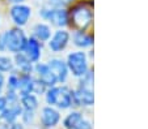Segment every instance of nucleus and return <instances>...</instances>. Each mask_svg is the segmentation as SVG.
<instances>
[{
	"mask_svg": "<svg viewBox=\"0 0 148 129\" xmlns=\"http://www.w3.org/2000/svg\"><path fill=\"white\" fill-rule=\"evenodd\" d=\"M28 41V35L23 28H11L0 34V52L17 53L23 52Z\"/></svg>",
	"mask_w": 148,
	"mask_h": 129,
	"instance_id": "1",
	"label": "nucleus"
},
{
	"mask_svg": "<svg viewBox=\"0 0 148 129\" xmlns=\"http://www.w3.org/2000/svg\"><path fill=\"white\" fill-rule=\"evenodd\" d=\"M68 17H70V24L73 25L76 30L85 31L93 22L92 5L87 3L76 4L68 12Z\"/></svg>",
	"mask_w": 148,
	"mask_h": 129,
	"instance_id": "2",
	"label": "nucleus"
},
{
	"mask_svg": "<svg viewBox=\"0 0 148 129\" xmlns=\"http://www.w3.org/2000/svg\"><path fill=\"white\" fill-rule=\"evenodd\" d=\"M66 64H67L68 72L75 77H81L84 76L87 70L89 69V61H88V56L87 53L83 52V51H73L70 52L67 55V60H66Z\"/></svg>",
	"mask_w": 148,
	"mask_h": 129,
	"instance_id": "3",
	"label": "nucleus"
},
{
	"mask_svg": "<svg viewBox=\"0 0 148 129\" xmlns=\"http://www.w3.org/2000/svg\"><path fill=\"white\" fill-rule=\"evenodd\" d=\"M39 16L45 21H49L51 26H56L58 29H64L67 25H70L68 11L66 8L51 9L43 5L39 9Z\"/></svg>",
	"mask_w": 148,
	"mask_h": 129,
	"instance_id": "4",
	"label": "nucleus"
},
{
	"mask_svg": "<svg viewBox=\"0 0 148 129\" xmlns=\"http://www.w3.org/2000/svg\"><path fill=\"white\" fill-rule=\"evenodd\" d=\"M9 17L14 26L24 28L32 18V8L28 4H14L9 8Z\"/></svg>",
	"mask_w": 148,
	"mask_h": 129,
	"instance_id": "5",
	"label": "nucleus"
},
{
	"mask_svg": "<svg viewBox=\"0 0 148 129\" xmlns=\"http://www.w3.org/2000/svg\"><path fill=\"white\" fill-rule=\"evenodd\" d=\"M71 41V34L66 29H58L51 34V38L47 41L49 50L54 53H59L67 48Z\"/></svg>",
	"mask_w": 148,
	"mask_h": 129,
	"instance_id": "6",
	"label": "nucleus"
},
{
	"mask_svg": "<svg viewBox=\"0 0 148 129\" xmlns=\"http://www.w3.org/2000/svg\"><path fill=\"white\" fill-rule=\"evenodd\" d=\"M33 73H36V78L39 80L47 89L49 87L55 86V85L58 84L56 77L54 76V73L51 72V69H50L47 63H42V61L36 63V64H34Z\"/></svg>",
	"mask_w": 148,
	"mask_h": 129,
	"instance_id": "7",
	"label": "nucleus"
},
{
	"mask_svg": "<svg viewBox=\"0 0 148 129\" xmlns=\"http://www.w3.org/2000/svg\"><path fill=\"white\" fill-rule=\"evenodd\" d=\"M60 112L56 107L53 106H45L41 109V118H39V121H41V125L45 129H53L60 123Z\"/></svg>",
	"mask_w": 148,
	"mask_h": 129,
	"instance_id": "8",
	"label": "nucleus"
},
{
	"mask_svg": "<svg viewBox=\"0 0 148 129\" xmlns=\"http://www.w3.org/2000/svg\"><path fill=\"white\" fill-rule=\"evenodd\" d=\"M95 104V94L92 87H81L73 90V106L76 107H90Z\"/></svg>",
	"mask_w": 148,
	"mask_h": 129,
	"instance_id": "9",
	"label": "nucleus"
},
{
	"mask_svg": "<svg viewBox=\"0 0 148 129\" xmlns=\"http://www.w3.org/2000/svg\"><path fill=\"white\" fill-rule=\"evenodd\" d=\"M73 106V89L67 85L58 86L55 107L58 109H68Z\"/></svg>",
	"mask_w": 148,
	"mask_h": 129,
	"instance_id": "10",
	"label": "nucleus"
},
{
	"mask_svg": "<svg viewBox=\"0 0 148 129\" xmlns=\"http://www.w3.org/2000/svg\"><path fill=\"white\" fill-rule=\"evenodd\" d=\"M23 52L33 64H36V63L41 61L42 43L38 42L37 39H34L33 36H28V41H26V45H25V47H24Z\"/></svg>",
	"mask_w": 148,
	"mask_h": 129,
	"instance_id": "11",
	"label": "nucleus"
},
{
	"mask_svg": "<svg viewBox=\"0 0 148 129\" xmlns=\"http://www.w3.org/2000/svg\"><path fill=\"white\" fill-rule=\"evenodd\" d=\"M49 67H50L51 72L54 73V76L56 77V81L58 84H66L68 78V68L67 64H66L64 60L59 59V57H53L47 61Z\"/></svg>",
	"mask_w": 148,
	"mask_h": 129,
	"instance_id": "12",
	"label": "nucleus"
},
{
	"mask_svg": "<svg viewBox=\"0 0 148 129\" xmlns=\"http://www.w3.org/2000/svg\"><path fill=\"white\" fill-rule=\"evenodd\" d=\"M51 34H53V30H51V26L46 22H37L36 25L32 29V35L34 39H37L38 42L45 43L47 42L51 38Z\"/></svg>",
	"mask_w": 148,
	"mask_h": 129,
	"instance_id": "13",
	"label": "nucleus"
},
{
	"mask_svg": "<svg viewBox=\"0 0 148 129\" xmlns=\"http://www.w3.org/2000/svg\"><path fill=\"white\" fill-rule=\"evenodd\" d=\"M34 80H36V77L33 74L18 73V86H17V94H18V97L33 93Z\"/></svg>",
	"mask_w": 148,
	"mask_h": 129,
	"instance_id": "14",
	"label": "nucleus"
},
{
	"mask_svg": "<svg viewBox=\"0 0 148 129\" xmlns=\"http://www.w3.org/2000/svg\"><path fill=\"white\" fill-rule=\"evenodd\" d=\"M13 63H14V69H17L18 73H28V74H33L34 64L24 55V52H17L13 55Z\"/></svg>",
	"mask_w": 148,
	"mask_h": 129,
	"instance_id": "15",
	"label": "nucleus"
},
{
	"mask_svg": "<svg viewBox=\"0 0 148 129\" xmlns=\"http://www.w3.org/2000/svg\"><path fill=\"white\" fill-rule=\"evenodd\" d=\"M21 113H23V107H21L20 102L8 104V107L0 113V120L4 123H14L18 120Z\"/></svg>",
	"mask_w": 148,
	"mask_h": 129,
	"instance_id": "16",
	"label": "nucleus"
},
{
	"mask_svg": "<svg viewBox=\"0 0 148 129\" xmlns=\"http://www.w3.org/2000/svg\"><path fill=\"white\" fill-rule=\"evenodd\" d=\"M73 45L79 48H88L93 46V36L81 30H76L72 36Z\"/></svg>",
	"mask_w": 148,
	"mask_h": 129,
	"instance_id": "17",
	"label": "nucleus"
},
{
	"mask_svg": "<svg viewBox=\"0 0 148 129\" xmlns=\"http://www.w3.org/2000/svg\"><path fill=\"white\" fill-rule=\"evenodd\" d=\"M20 104L23 107V109H28V111H36L39 107V99L38 95L30 93L26 95L20 97Z\"/></svg>",
	"mask_w": 148,
	"mask_h": 129,
	"instance_id": "18",
	"label": "nucleus"
},
{
	"mask_svg": "<svg viewBox=\"0 0 148 129\" xmlns=\"http://www.w3.org/2000/svg\"><path fill=\"white\" fill-rule=\"evenodd\" d=\"M83 119H84V116L80 111H71L64 118V120H63V126L66 129H73Z\"/></svg>",
	"mask_w": 148,
	"mask_h": 129,
	"instance_id": "19",
	"label": "nucleus"
},
{
	"mask_svg": "<svg viewBox=\"0 0 148 129\" xmlns=\"http://www.w3.org/2000/svg\"><path fill=\"white\" fill-rule=\"evenodd\" d=\"M14 70V63L9 55L0 53V72L1 73H11Z\"/></svg>",
	"mask_w": 148,
	"mask_h": 129,
	"instance_id": "20",
	"label": "nucleus"
},
{
	"mask_svg": "<svg viewBox=\"0 0 148 129\" xmlns=\"http://www.w3.org/2000/svg\"><path fill=\"white\" fill-rule=\"evenodd\" d=\"M17 86H18V72H16V69H14L5 78V87L7 90L17 91Z\"/></svg>",
	"mask_w": 148,
	"mask_h": 129,
	"instance_id": "21",
	"label": "nucleus"
},
{
	"mask_svg": "<svg viewBox=\"0 0 148 129\" xmlns=\"http://www.w3.org/2000/svg\"><path fill=\"white\" fill-rule=\"evenodd\" d=\"M93 81H95L93 70L88 69L87 73H85L84 76L79 77V86H81V87H92L93 86Z\"/></svg>",
	"mask_w": 148,
	"mask_h": 129,
	"instance_id": "22",
	"label": "nucleus"
},
{
	"mask_svg": "<svg viewBox=\"0 0 148 129\" xmlns=\"http://www.w3.org/2000/svg\"><path fill=\"white\" fill-rule=\"evenodd\" d=\"M36 111H28V109H23V113H21V120H23L24 125H30L33 124L34 119H36Z\"/></svg>",
	"mask_w": 148,
	"mask_h": 129,
	"instance_id": "23",
	"label": "nucleus"
},
{
	"mask_svg": "<svg viewBox=\"0 0 148 129\" xmlns=\"http://www.w3.org/2000/svg\"><path fill=\"white\" fill-rule=\"evenodd\" d=\"M43 5L51 9H59V8H66L67 1L66 0H46Z\"/></svg>",
	"mask_w": 148,
	"mask_h": 129,
	"instance_id": "24",
	"label": "nucleus"
},
{
	"mask_svg": "<svg viewBox=\"0 0 148 129\" xmlns=\"http://www.w3.org/2000/svg\"><path fill=\"white\" fill-rule=\"evenodd\" d=\"M46 90H47V87L45 86V85L42 84L39 80H34V85H33V94H36V95H43V94L46 93Z\"/></svg>",
	"mask_w": 148,
	"mask_h": 129,
	"instance_id": "25",
	"label": "nucleus"
},
{
	"mask_svg": "<svg viewBox=\"0 0 148 129\" xmlns=\"http://www.w3.org/2000/svg\"><path fill=\"white\" fill-rule=\"evenodd\" d=\"M0 129H24V124L23 123H0Z\"/></svg>",
	"mask_w": 148,
	"mask_h": 129,
	"instance_id": "26",
	"label": "nucleus"
},
{
	"mask_svg": "<svg viewBox=\"0 0 148 129\" xmlns=\"http://www.w3.org/2000/svg\"><path fill=\"white\" fill-rule=\"evenodd\" d=\"M73 129H93V126H92V124H90V121L83 119V120H81Z\"/></svg>",
	"mask_w": 148,
	"mask_h": 129,
	"instance_id": "27",
	"label": "nucleus"
},
{
	"mask_svg": "<svg viewBox=\"0 0 148 129\" xmlns=\"http://www.w3.org/2000/svg\"><path fill=\"white\" fill-rule=\"evenodd\" d=\"M8 107V101H7L5 95H3V94H0V113L3 112L4 109Z\"/></svg>",
	"mask_w": 148,
	"mask_h": 129,
	"instance_id": "28",
	"label": "nucleus"
},
{
	"mask_svg": "<svg viewBox=\"0 0 148 129\" xmlns=\"http://www.w3.org/2000/svg\"><path fill=\"white\" fill-rule=\"evenodd\" d=\"M4 87H5V76L4 73L0 72V94H3Z\"/></svg>",
	"mask_w": 148,
	"mask_h": 129,
	"instance_id": "29",
	"label": "nucleus"
},
{
	"mask_svg": "<svg viewBox=\"0 0 148 129\" xmlns=\"http://www.w3.org/2000/svg\"><path fill=\"white\" fill-rule=\"evenodd\" d=\"M8 4H11V5H14V4H23L25 0H5Z\"/></svg>",
	"mask_w": 148,
	"mask_h": 129,
	"instance_id": "30",
	"label": "nucleus"
},
{
	"mask_svg": "<svg viewBox=\"0 0 148 129\" xmlns=\"http://www.w3.org/2000/svg\"><path fill=\"white\" fill-rule=\"evenodd\" d=\"M66 1H73V0H66Z\"/></svg>",
	"mask_w": 148,
	"mask_h": 129,
	"instance_id": "31",
	"label": "nucleus"
}]
</instances>
